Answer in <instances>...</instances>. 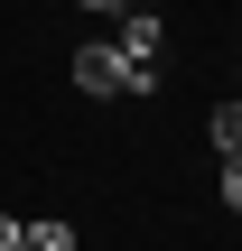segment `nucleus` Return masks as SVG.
<instances>
[{
  "label": "nucleus",
  "instance_id": "7ed1b4c3",
  "mask_svg": "<svg viewBox=\"0 0 242 251\" xmlns=\"http://www.w3.org/2000/svg\"><path fill=\"white\" fill-rule=\"evenodd\" d=\"M28 251H75V224H56V214H47V224H28Z\"/></svg>",
  "mask_w": 242,
  "mask_h": 251
},
{
  "label": "nucleus",
  "instance_id": "20e7f679",
  "mask_svg": "<svg viewBox=\"0 0 242 251\" xmlns=\"http://www.w3.org/2000/svg\"><path fill=\"white\" fill-rule=\"evenodd\" d=\"M215 196H224V214H242V149H224V177H215Z\"/></svg>",
  "mask_w": 242,
  "mask_h": 251
},
{
  "label": "nucleus",
  "instance_id": "f03ea898",
  "mask_svg": "<svg viewBox=\"0 0 242 251\" xmlns=\"http://www.w3.org/2000/svg\"><path fill=\"white\" fill-rule=\"evenodd\" d=\"M159 47H168V19H159V9H121V56L159 65Z\"/></svg>",
  "mask_w": 242,
  "mask_h": 251
},
{
  "label": "nucleus",
  "instance_id": "0eeeda50",
  "mask_svg": "<svg viewBox=\"0 0 242 251\" xmlns=\"http://www.w3.org/2000/svg\"><path fill=\"white\" fill-rule=\"evenodd\" d=\"M75 9H121V0H75Z\"/></svg>",
  "mask_w": 242,
  "mask_h": 251
},
{
  "label": "nucleus",
  "instance_id": "6e6552de",
  "mask_svg": "<svg viewBox=\"0 0 242 251\" xmlns=\"http://www.w3.org/2000/svg\"><path fill=\"white\" fill-rule=\"evenodd\" d=\"M121 9H159V0H121Z\"/></svg>",
  "mask_w": 242,
  "mask_h": 251
},
{
  "label": "nucleus",
  "instance_id": "1a4fd4ad",
  "mask_svg": "<svg viewBox=\"0 0 242 251\" xmlns=\"http://www.w3.org/2000/svg\"><path fill=\"white\" fill-rule=\"evenodd\" d=\"M233 84H242V56H233Z\"/></svg>",
  "mask_w": 242,
  "mask_h": 251
},
{
  "label": "nucleus",
  "instance_id": "423d86ee",
  "mask_svg": "<svg viewBox=\"0 0 242 251\" xmlns=\"http://www.w3.org/2000/svg\"><path fill=\"white\" fill-rule=\"evenodd\" d=\"M0 251H28V224L19 214H0Z\"/></svg>",
  "mask_w": 242,
  "mask_h": 251
},
{
  "label": "nucleus",
  "instance_id": "f257e3e1",
  "mask_svg": "<svg viewBox=\"0 0 242 251\" xmlns=\"http://www.w3.org/2000/svg\"><path fill=\"white\" fill-rule=\"evenodd\" d=\"M121 75H131V56H121V47H75V93L112 102V93H121Z\"/></svg>",
  "mask_w": 242,
  "mask_h": 251
},
{
  "label": "nucleus",
  "instance_id": "39448f33",
  "mask_svg": "<svg viewBox=\"0 0 242 251\" xmlns=\"http://www.w3.org/2000/svg\"><path fill=\"white\" fill-rule=\"evenodd\" d=\"M215 149H242V102H224V112H215Z\"/></svg>",
  "mask_w": 242,
  "mask_h": 251
}]
</instances>
